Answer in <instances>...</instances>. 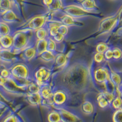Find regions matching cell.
Returning a JSON list of instances; mask_svg holds the SVG:
<instances>
[{"mask_svg":"<svg viewBox=\"0 0 122 122\" xmlns=\"http://www.w3.org/2000/svg\"><path fill=\"white\" fill-rule=\"evenodd\" d=\"M61 81L68 93L86 92L93 81L91 68L86 62L75 61L62 72Z\"/></svg>","mask_w":122,"mask_h":122,"instance_id":"obj_1","label":"cell"},{"mask_svg":"<svg viewBox=\"0 0 122 122\" xmlns=\"http://www.w3.org/2000/svg\"><path fill=\"white\" fill-rule=\"evenodd\" d=\"M12 50L16 54L21 53L25 49L34 45L32 43V38H35L32 31L18 30L12 35Z\"/></svg>","mask_w":122,"mask_h":122,"instance_id":"obj_2","label":"cell"},{"mask_svg":"<svg viewBox=\"0 0 122 122\" xmlns=\"http://www.w3.org/2000/svg\"><path fill=\"white\" fill-rule=\"evenodd\" d=\"M10 71L13 79L20 84L28 86L32 81V76L30 69L25 62H17L10 68Z\"/></svg>","mask_w":122,"mask_h":122,"instance_id":"obj_3","label":"cell"},{"mask_svg":"<svg viewBox=\"0 0 122 122\" xmlns=\"http://www.w3.org/2000/svg\"><path fill=\"white\" fill-rule=\"evenodd\" d=\"M53 14L50 12L45 14L35 15L28 20L26 22L22 24V25L19 27L20 29L18 30H29L34 32L37 29L45 27L48 21L53 18Z\"/></svg>","mask_w":122,"mask_h":122,"instance_id":"obj_4","label":"cell"},{"mask_svg":"<svg viewBox=\"0 0 122 122\" xmlns=\"http://www.w3.org/2000/svg\"><path fill=\"white\" fill-rule=\"evenodd\" d=\"M62 12L77 20L97 14V12H92L84 9L79 4L76 3L73 4H65Z\"/></svg>","mask_w":122,"mask_h":122,"instance_id":"obj_5","label":"cell"},{"mask_svg":"<svg viewBox=\"0 0 122 122\" xmlns=\"http://www.w3.org/2000/svg\"><path fill=\"white\" fill-rule=\"evenodd\" d=\"M51 70L45 66L40 67L35 71L32 75L34 81L40 87L48 84L49 81L51 78Z\"/></svg>","mask_w":122,"mask_h":122,"instance_id":"obj_6","label":"cell"},{"mask_svg":"<svg viewBox=\"0 0 122 122\" xmlns=\"http://www.w3.org/2000/svg\"><path fill=\"white\" fill-rule=\"evenodd\" d=\"M92 77L97 86L104 84L110 80V69L105 66L97 67L92 71Z\"/></svg>","mask_w":122,"mask_h":122,"instance_id":"obj_7","label":"cell"},{"mask_svg":"<svg viewBox=\"0 0 122 122\" xmlns=\"http://www.w3.org/2000/svg\"><path fill=\"white\" fill-rule=\"evenodd\" d=\"M118 25V12L115 15L109 16L103 18L100 21L98 31L101 34H105L111 32Z\"/></svg>","mask_w":122,"mask_h":122,"instance_id":"obj_8","label":"cell"},{"mask_svg":"<svg viewBox=\"0 0 122 122\" xmlns=\"http://www.w3.org/2000/svg\"><path fill=\"white\" fill-rule=\"evenodd\" d=\"M68 98V93L65 89H56L53 92L51 100L56 108L63 107L67 104Z\"/></svg>","mask_w":122,"mask_h":122,"instance_id":"obj_9","label":"cell"},{"mask_svg":"<svg viewBox=\"0 0 122 122\" xmlns=\"http://www.w3.org/2000/svg\"><path fill=\"white\" fill-rule=\"evenodd\" d=\"M61 115V122H81V118L76 114L64 107H56Z\"/></svg>","mask_w":122,"mask_h":122,"instance_id":"obj_10","label":"cell"},{"mask_svg":"<svg viewBox=\"0 0 122 122\" xmlns=\"http://www.w3.org/2000/svg\"><path fill=\"white\" fill-rule=\"evenodd\" d=\"M62 12V14L59 15V17H57L56 20L59 21L62 25L67 26L68 28L70 26H81V25H84L83 23L79 21V20L75 19V18L70 17L69 15L64 14L62 12Z\"/></svg>","mask_w":122,"mask_h":122,"instance_id":"obj_11","label":"cell"},{"mask_svg":"<svg viewBox=\"0 0 122 122\" xmlns=\"http://www.w3.org/2000/svg\"><path fill=\"white\" fill-rule=\"evenodd\" d=\"M68 63V58L66 54L62 53H57L54 61V66L56 69L65 68Z\"/></svg>","mask_w":122,"mask_h":122,"instance_id":"obj_12","label":"cell"},{"mask_svg":"<svg viewBox=\"0 0 122 122\" xmlns=\"http://www.w3.org/2000/svg\"><path fill=\"white\" fill-rule=\"evenodd\" d=\"M21 58L25 62H29L37 57L36 49L34 44L25 49L21 53Z\"/></svg>","mask_w":122,"mask_h":122,"instance_id":"obj_13","label":"cell"},{"mask_svg":"<svg viewBox=\"0 0 122 122\" xmlns=\"http://www.w3.org/2000/svg\"><path fill=\"white\" fill-rule=\"evenodd\" d=\"M62 23L56 19H54L53 17L48 21L47 24L46 25V28L48 30L50 37L53 38L58 33L59 26Z\"/></svg>","mask_w":122,"mask_h":122,"instance_id":"obj_14","label":"cell"},{"mask_svg":"<svg viewBox=\"0 0 122 122\" xmlns=\"http://www.w3.org/2000/svg\"><path fill=\"white\" fill-rule=\"evenodd\" d=\"M76 3L79 4L84 9L92 12H97L99 9V7L95 1L93 0H84V1H78Z\"/></svg>","mask_w":122,"mask_h":122,"instance_id":"obj_15","label":"cell"},{"mask_svg":"<svg viewBox=\"0 0 122 122\" xmlns=\"http://www.w3.org/2000/svg\"><path fill=\"white\" fill-rule=\"evenodd\" d=\"M54 90V89L53 86L48 83L40 87V94L41 95L43 100H51L53 97Z\"/></svg>","mask_w":122,"mask_h":122,"instance_id":"obj_16","label":"cell"},{"mask_svg":"<svg viewBox=\"0 0 122 122\" xmlns=\"http://www.w3.org/2000/svg\"><path fill=\"white\" fill-rule=\"evenodd\" d=\"M3 20L7 23L17 22L20 20L19 15L13 9L9 10L3 12Z\"/></svg>","mask_w":122,"mask_h":122,"instance_id":"obj_17","label":"cell"},{"mask_svg":"<svg viewBox=\"0 0 122 122\" xmlns=\"http://www.w3.org/2000/svg\"><path fill=\"white\" fill-rule=\"evenodd\" d=\"M110 81L115 86V89L120 88L122 85V75L110 68Z\"/></svg>","mask_w":122,"mask_h":122,"instance_id":"obj_18","label":"cell"},{"mask_svg":"<svg viewBox=\"0 0 122 122\" xmlns=\"http://www.w3.org/2000/svg\"><path fill=\"white\" fill-rule=\"evenodd\" d=\"M0 43L3 50H12L13 48V36L9 34L0 36Z\"/></svg>","mask_w":122,"mask_h":122,"instance_id":"obj_19","label":"cell"},{"mask_svg":"<svg viewBox=\"0 0 122 122\" xmlns=\"http://www.w3.org/2000/svg\"><path fill=\"white\" fill-rule=\"evenodd\" d=\"M26 99L28 103L32 106H39L42 104L43 98L40 93H26Z\"/></svg>","mask_w":122,"mask_h":122,"instance_id":"obj_20","label":"cell"},{"mask_svg":"<svg viewBox=\"0 0 122 122\" xmlns=\"http://www.w3.org/2000/svg\"><path fill=\"white\" fill-rule=\"evenodd\" d=\"M64 1H53L48 8L47 9L49 12L52 14H56L57 12H62L64 6Z\"/></svg>","mask_w":122,"mask_h":122,"instance_id":"obj_21","label":"cell"},{"mask_svg":"<svg viewBox=\"0 0 122 122\" xmlns=\"http://www.w3.org/2000/svg\"><path fill=\"white\" fill-rule=\"evenodd\" d=\"M47 39L43 40H36V41L34 45L36 49L37 57L47 50Z\"/></svg>","mask_w":122,"mask_h":122,"instance_id":"obj_22","label":"cell"},{"mask_svg":"<svg viewBox=\"0 0 122 122\" xmlns=\"http://www.w3.org/2000/svg\"><path fill=\"white\" fill-rule=\"evenodd\" d=\"M34 36L36 40H46L49 37V34L48 30L46 28L43 27V28H40L37 29L36 31L34 32Z\"/></svg>","mask_w":122,"mask_h":122,"instance_id":"obj_23","label":"cell"},{"mask_svg":"<svg viewBox=\"0 0 122 122\" xmlns=\"http://www.w3.org/2000/svg\"><path fill=\"white\" fill-rule=\"evenodd\" d=\"M56 54L57 53H53V52L46 50V51L42 53L41 55L38 56L37 57L42 60V61L46 62H54Z\"/></svg>","mask_w":122,"mask_h":122,"instance_id":"obj_24","label":"cell"},{"mask_svg":"<svg viewBox=\"0 0 122 122\" xmlns=\"http://www.w3.org/2000/svg\"><path fill=\"white\" fill-rule=\"evenodd\" d=\"M81 110L84 114L90 115L94 112L95 106L92 102L89 100H86L84 101L81 105Z\"/></svg>","mask_w":122,"mask_h":122,"instance_id":"obj_25","label":"cell"},{"mask_svg":"<svg viewBox=\"0 0 122 122\" xmlns=\"http://www.w3.org/2000/svg\"><path fill=\"white\" fill-rule=\"evenodd\" d=\"M1 53V57L7 61H13L15 59V54L12 50H3Z\"/></svg>","mask_w":122,"mask_h":122,"instance_id":"obj_26","label":"cell"},{"mask_svg":"<svg viewBox=\"0 0 122 122\" xmlns=\"http://www.w3.org/2000/svg\"><path fill=\"white\" fill-rule=\"evenodd\" d=\"M48 122H61V115L58 110H53L50 111L47 116Z\"/></svg>","mask_w":122,"mask_h":122,"instance_id":"obj_27","label":"cell"},{"mask_svg":"<svg viewBox=\"0 0 122 122\" xmlns=\"http://www.w3.org/2000/svg\"><path fill=\"white\" fill-rule=\"evenodd\" d=\"M97 104L98 106L101 109H106L108 107H110V104L107 102L106 100L103 97L102 93L100 92L97 96Z\"/></svg>","mask_w":122,"mask_h":122,"instance_id":"obj_28","label":"cell"},{"mask_svg":"<svg viewBox=\"0 0 122 122\" xmlns=\"http://www.w3.org/2000/svg\"><path fill=\"white\" fill-rule=\"evenodd\" d=\"M40 87L38 86L36 82L32 81L29 82L27 86V93H40Z\"/></svg>","mask_w":122,"mask_h":122,"instance_id":"obj_29","label":"cell"},{"mask_svg":"<svg viewBox=\"0 0 122 122\" xmlns=\"http://www.w3.org/2000/svg\"><path fill=\"white\" fill-rule=\"evenodd\" d=\"M14 3L15 2L11 1H0V9L3 12L12 9L13 7L14 6Z\"/></svg>","mask_w":122,"mask_h":122,"instance_id":"obj_30","label":"cell"},{"mask_svg":"<svg viewBox=\"0 0 122 122\" xmlns=\"http://www.w3.org/2000/svg\"><path fill=\"white\" fill-rule=\"evenodd\" d=\"M47 50L53 53H57V43L53 39V38L49 37L47 39Z\"/></svg>","mask_w":122,"mask_h":122,"instance_id":"obj_31","label":"cell"},{"mask_svg":"<svg viewBox=\"0 0 122 122\" xmlns=\"http://www.w3.org/2000/svg\"><path fill=\"white\" fill-rule=\"evenodd\" d=\"M110 48L107 43L105 42H99L96 45L95 51L96 53H100L104 54L107 50Z\"/></svg>","mask_w":122,"mask_h":122,"instance_id":"obj_32","label":"cell"},{"mask_svg":"<svg viewBox=\"0 0 122 122\" xmlns=\"http://www.w3.org/2000/svg\"><path fill=\"white\" fill-rule=\"evenodd\" d=\"M10 33V28L8 24L0 22V36L9 35Z\"/></svg>","mask_w":122,"mask_h":122,"instance_id":"obj_33","label":"cell"},{"mask_svg":"<svg viewBox=\"0 0 122 122\" xmlns=\"http://www.w3.org/2000/svg\"><path fill=\"white\" fill-rule=\"evenodd\" d=\"M122 105V100L120 98V96H116L111 103L110 107L115 109V111L121 109Z\"/></svg>","mask_w":122,"mask_h":122,"instance_id":"obj_34","label":"cell"},{"mask_svg":"<svg viewBox=\"0 0 122 122\" xmlns=\"http://www.w3.org/2000/svg\"><path fill=\"white\" fill-rule=\"evenodd\" d=\"M113 53V60L119 61L122 59V50L119 47L115 46L112 48Z\"/></svg>","mask_w":122,"mask_h":122,"instance_id":"obj_35","label":"cell"},{"mask_svg":"<svg viewBox=\"0 0 122 122\" xmlns=\"http://www.w3.org/2000/svg\"><path fill=\"white\" fill-rule=\"evenodd\" d=\"M101 93L103 95V97L106 99V100L107 101V102L109 103V104L111 105L112 101L114 100V99L115 98V97H116L115 93H113V92H110L107 91H104V92H101Z\"/></svg>","mask_w":122,"mask_h":122,"instance_id":"obj_36","label":"cell"},{"mask_svg":"<svg viewBox=\"0 0 122 122\" xmlns=\"http://www.w3.org/2000/svg\"><path fill=\"white\" fill-rule=\"evenodd\" d=\"M93 61L95 64H98V65L103 64L104 61H106L105 59H104V54L100 53H95L94 56H93Z\"/></svg>","mask_w":122,"mask_h":122,"instance_id":"obj_37","label":"cell"},{"mask_svg":"<svg viewBox=\"0 0 122 122\" xmlns=\"http://www.w3.org/2000/svg\"><path fill=\"white\" fill-rule=\"evenodd\" d=\"M113 122H122V109L116 110L112 115Z\"/></svg>","mask_w":122,"mask_h":122,"instance_id":"obj_38","label":"cell"},{"mask_svg":"<svg viewBox=\"0 0 122 122\" xmlns=\"http://www.w3.org/2000/svg\"><path fill=\"white\" fill-rule=\"evenodd\" d=\"M68 32H69V28L68 26L62 25V24L59 25L58 28V33L61 34L65 37L68 35Z\"/></svg>","mask_w":122,"mask_h":122,"instance_id":"obj_39","label":"cell"},{"mask_svg":"<svg viewBox=\"0 0 122 122\" xmlns=\"http://www.w3.org/2000/svg\"><path fill=\"white\" fill-rule=\"evenodd\" d=\"M104 59H105V61H111L112 60H113V53L112 48L110 47L104 53Z\"/></svg>","mask_w":122,"mask_h":122,"instance_id":"obj_40","label":"cell"},{"mask_svg":"<svg viewBox=\"0 0 122 122\" xmlns=\"http://www.w3.org/2000/svg\"><path fill=\"white\" fill-rule=\"evenodd\" d=\"M65 37L64 36H63V35L59 33H57L55 36L53 37V39L57 43H61L64 40Z\"/></svg>","mask_w":122,"mask_h":122,"instance_id":"obj_41","label":"cell"},{"mask_svg":"<svg viewBox=\"0 0 122 122\" xmlns=\"http://www.w3.org/2000/svg\"><path fill=\"white\" fill-rule=\"evenodd\" d=\"M1 76H2L3 78H5V79H8V78L12 77L10 71L9 70L7 69H3L1 71Z\"/></svg>","mask_w":122,"mask_h":122,"instance_id":"obj_42","label":"cell"},{"mask_svg":"<svg viewBox=\"0 0 122 122\" xmlns=\"http://www.w3.org/2000/svg\"><path fill=\"white\" fill-rule=\"evenodd\" d=\"M4 122H18V120L15 115H11L9 116Z\"/></svg>","mask_w":122,"mask_h":122,"instance_id":"obj_43","label":"cell"},{"mask_svg":"<svg viewBox=\"0 0 122 122\" xmlns=\"http://www.w3.org/2000/svg\"><path fill=\"white\" fill-rule=\"evenodd\" d=\"M118 25H120L122 23V6L118 12Z\"/></svg>","mask_w":122,"mask_h":122,"instance_id":"obj_44","label":"cell"},{"mask_svg":"<svg viewBox=\"0 0 122 122\" xmlns=\"http://www.w3.org/2000/svg\"><path fill=\"white\" fill-rule=\"evenodd\" d=\"M52 2H53V0H50V1H48L47 0V1H43L42 3H43V4H44V6L48 9L49 7V6L51 5Z\"/></svg>","mask_w":122,"mask_h":122,"instance_id":"obj_45","label":"cell"},{"mask_svg":"<svg viewBox=\"0 0 122 122\" xmlns=\"http://www.w3.org/2000/svg\"><path fill=\"white\" fill-rule=\"evenodd\" d=\"M120 98L122 99V86L120 87Z\"/></svg>","mask_w":122,"mask_h":122,"instance_id":"obj_46","label":"cell"},{"mask_svg":"<svg viewBox=\"0 0 122 122\" xmlns=\"http://www.w3.org/2000/svg\"><path fill=\"white\" fill-rule=\"evenodd\" d=\"M2 50H3V48H2V46L1 45V43H0V52Z\"/></svg>","mask_w":122,"mask_h":122,"instance_id":"obj_47","label":"cell"},{"mask_svg":"<svg viewBox=\"0 0 122 122\" xmlns=\"http://www.w3.org/2000/svg\"><path fill=\"white\" fill-rule=\"evenodd\" d=\"M1 59V53H0V59Z\"/></svg>","mask_w":122,"mask_h":122,"instance_id":"obj_48","label":"cell"},{"mask_svg":"<svg viewBox=\"0 0 122 122\" xmlns=\"http://www.w3.org/2000/svg\"><path fill=\"white\" fill-rule=\"evenodd\" d=\"M121 109H122V107H121Z\"/></svg>","mask_w":122,"mask_h":122,"instance_id":"obj_49","label":"cell"}]
</instances>
